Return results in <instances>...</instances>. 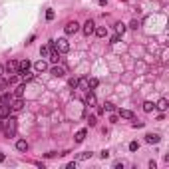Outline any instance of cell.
Returning <instances> with one entry per match:
<instances>
[{
	"label": "cell",
	"mask_w": 169,
	"mask_h": 169,
	"mask_svg": "<svg viewBox=\"0 0 169 169\" xmlns=\"http://www.w3.org/2000/svg\"><path fill=\"white\" fill-rule=\"evenodd\" d=\"M68 86H70L72 90H76V88H78V80H74V78H72V80L68 82Z\"/></svg>",
	"instance_id": "cell-28"
},
{
	"label": "cell",
	"mask_w": 169,
	"mask_h": 169,
	"mask_svg": "<svg viewBox=\"0 0 169 169\" xmlns=\"http://www.w3.org/2000/svg\"><path fill=\"white\" fill-rule=\"evenodd\" d=\"M10 116V106L8 103H2V106H0V119H6Z\"/></svg>",
	"instance_id": "cell-11"
},
{
	"label": "cell",
	"mask_w": 169,
	"mask_h": 169,
	"mask_svg": "<svg viewBox=\"0 0 169 169\" xmlns=\"http://www.w3.org/2000/svg\"><path fill=\"white\" fill-rule=\"evenodd\" d=\"M100 157H102V159H107V157H110V151H107V149H102V151H100Z\"/></svg>",
	"instance_id": "cell-29"
},
{
	"label": "cell",
	"mask_w": 169,
	"mask_h": 169,
	"mask_svg": "<svg viewBox=\"0 0 169 169\" xmlns=\"http://www.w3.org/2000/svg\"><path fill=\"white\" fill-rule=\"evenodd\" d=\"M102 112H116V106H113L112 102H106L103 103V110Z\"/></svg>",
	"instance_id": "cell-21"
},
{
	"label": "cell",
	"mask_w": 169,
	"mask_h": 169,
	"mask_svg": "<svg viewBox=\"0 0 169 169\" xmlns=\"http://www.w3.org/2000/svg\"><path fill=\"white\" fill-rule=\"evenodd\" d=\"M4 159H6V155H4V153H0V163H4Z\"/></svg>",
	"instance_id": "cell-37"
},
{
	"label": "cell",
	"mask_w": 169,
	"mask_h": 169,
	"mask_svg": "<svg viewBox=\"0 0 169 169\" xmlns=\"http://www.w3.org/2000/svg\"><path fill=\"white\" fill-rule=\"evenodd\" d=\"M129 151H132V153H135V151H137L139 149V141H129Z\"/></svg>",
	"instance_id": "cell-22"
},
{
	"label": "cell",
	"mask_w": 169,
	"mask_h": 169,
	"mask_svg": "<svg viewBox=\"0 0 169 169\" xmlns=\"http://www.w3.org/2000/svg\"><path fill=\"white\" fill-rule=\"evenodd\" d=\"M50 74L54 76V78H64V76H66V70H64L62 66H54V68H50Z\"/></svg>",
	"instance_id": "cell-7"
},
{
	"label": "cell",
	"mask_w": 169,
	"mask_h": 169,
	"mask_svg": "<svg viewBox=\"0 0 169 169\" xmlns=\"http://www.w3.org/2000/svg\"><path fill=\"white\" fill-rule=\"evenodd\" d=\"M4 74V66H2V64H0V76H2Z\"/></svg>",
	"instance_id": "cell-38"
},
{
	"label": "cell",
	"mask_w": 169,
	"mask_h": 169,
	"mask_svg": "<svg viewBox=\"0 0 169 169\" xmlns=\"http://www.w3.org/2000/svg\"><path fill=\"white\" fill-rule=\"evenodd\" d=\"M12 110L14 112H22L24 110V100H22V97H16V102L12 103Z\"/></svg>",
	"instance_id": "cell-13"
},
{
	"label": "cell",
	"mask_w": 169,
	"mask_h": 169,
	"mask_svg": "<svg viewBox=\"0 0 169 169\" xmlns=\"http://www.w3.org/2000/svg\"><path fill=\"white\" fill-rule=\"evenodd\" d=\"M133 127H143V122H133Z\"/></svg>",
	"instance_id": "cell-35"
},
{
	"label": "cell",
	"mask_w": 169,
	"mask_h": 169,
	"mask_svg": "<svg viewBox=\"0 0 169 169\" xmlns=\"http://www.w3.org/2000/svg\"><path fill=\"white\" fill-rule=\"evenodd\" d=\"M30 68H32V64H30V60H22V62H18V76H22V78H26V80H30L32 76H28L30 74Z\"/></svg>",
	"instance_id": "cell-1"
},
{
	"label": "cell",
	"mask_w": 169,
	"mask_h": 169,
	"mask_svg": "<svg viewBox=\"0 0 169 169\" xmlns=\"http://www.w3.org/2000/svg\"><path fill=\"white\" fill-rule=\"evenodd\" d=\"M92 155H94V153H92V151H82V153L78 155V159H90Z\"/></svg>",
	"instance_id": "cell-24"
},
{
	"label": "cell",
	"mask_w": 169,
	"mask_h": 169,
	"mask_svg": "<svg viewBox=\"0 0 169 169\" xmlns=\"http://www.w3.org/2000/svg\"><path fill=\"white\" fill-rule=\"evenodd\" d=\"M100 2V6H107V0H97Z\"/></svg>",
	"instance_id": "cell-36"
},
{
	"label": "cell",
	"mask_w": 169,
	"mask_h": 169,
	"mask_svg": "<svg viewBox=\"0 0 169 169\" xmlns=\"http://www.w3.org/2000/svg\"><path fill=\"white\" fill-rule=\"evenodd\" d=\"M78 30H80V24L76 22V20H70V22L64 26V34H66V36H74Z\"/></svg>",
	"instance_id": "cell-3"
},
{
	"label": "cell",
	"mask_w": 169,
	"mask_h": 169,
	"mask_svg": "<svg viewBox=\"0 0 169 169\" xmlns=\"http://www.w3.org/2000/svg\"><path fill=\"white\" fill-rule=\"evenodd\" d=\"M86 103H88V106H94L96 103V94L92 90H88V96H86Z\"/></svg>",
	"instance_id": "cell-16"
},
{
	"label": "cell",
	"mask_w": 169,
	"mask_h": 169,
	"mask_svg": "<svg viewBox=\"0 0 169 169\" xmlns=\"http://www.w3.org/2000/svg\"><path fill=\"white\" fill-rule=\"evenodd\" d=\"M97 86H100V80H97V78H90V80H88V90H90V88L96 90Z\"/></svg>",
	"instance_id": "cell-19"
},
{
	"label": "cell",
	"mask_w": 169,
	"mask_h": 169,
	"mask_svg": "<svg viewBox=\"0 0 169 169\" xmlns=\"http://www.w3.org/2000/svg\"><path fill=\"white\" fill-rule=\"evenodd\" d=\"M46 70H48V64L44 62V60H40V62H36V64H34V72L42 74V72H46Z\"/></svg>",
	"instance_id": "cell-10"
},
{
	"label": "cell",
	"mask_w": 169,
	"mask_h": 169,
	"mask_svg": "<svg viewBox=\"0 0 169 169\" xmlns=\"http://www.w3.org/2000/svg\"><path fill=\"white\" fill-rule=\"evenodd\" d=\"M129 28L137 30V28H139V20H132V24H129Z\"/></svg>",
	"instance_id": "cell-31"
},
{
	"label": "cell",
	"mask_w": 169,
	"mask_h": 169,
	"mask_svg": "<svg viewBox=\"0 0 169 169\" xmlns=\"http://www.w3.org/2000/svg\"><path fill=\"white\" fill-rule=\"evenodd\" d=\"M54 18H56V12H54L52 8H48V10H46V20H48V22H52Z\"/></svg>",
	"instance_id": "cell-23"
},
{
	"label": "cell",
	"mask_w": 169,
	"mask_h": 169,
	"mask_svg": "<svg viewBox=\"0 0 169 169\" xmlns=\"http://www.w3.org/2000/svg\"><path fill=\"white\" fill-rule=\"evenodd\" d=\"M119 40H122V36H119V34H113V36L110 38V44H117Z\"/></svg>",
	"instance_id": "cell-27"
},
{
	"label": "cell",
	"mask_w": 169,
	"mask_h": 169,
	"mask_svg": "<svg viewBox=\"0 0 169 169\" xmlns=\"http://www.w3.org/2000/svg\"><path fill=\"white\" fill-rule=\"evenodd\" d=\"M123 165H125L123 161H116V163H113V169H123Z\"/></svg>",
	"instance_id": "cell-32"
},
{
	"label": "cell",
	"mask_w": 169,
	"mask_h": 169,
	"mask_svg": "<svg viewBox=\"0 0 169 169\" xmlns=\"http://www.w3.org/2000/svg\"><path fill=\"white\" fill-rule=\"evenodd\" d=\"M24 92H26V84H20L18 88H16L14 96H16V97H22V96H24Z\"/></svg>",
	"instance_id": "cell-18"
},
{
	"label": "cell",
	"mask_w": 169,
	"mask_h": 169,
	"mask_svg": "<svg viewBox=\"0 0 169 169\" xmlns=\"http://www.w3.org/2000/svg\"><path fill=\"white\" fill-rule=\"evenodd\" d=\"M157 107H159V110H161V112H165V110H167V107H169V102L165 100V97H161V100H159V102H157Z\"/></svg>",
	"instance_id": "cell-17"
},
{
	"label": "cell",
	"mask_w": 169,
	"mask_h": 169,
	"mask_svg": "<svg viewBox=\"0 0 169 169\" xmlns=\"http://www.w3.org/2000/svg\"><path fill=\"white\" fill-rule=\"evenodd\" d=\"M56 48L60 54H68L70 52V42L66 40V38H58L56 40Z\"/></svg>",
	"instance_id": "cell-4"
},
{
	"label": "cell",
	"mask_w": 169,
	"mask_h": 169,
	"mask_svg": "<svg viewBox=\"0 0 169 169\" xmlns=\"http://www.w3.org/2000/svg\"><path fill=\"white\" fill-rule=\"evenodd\" d=\"M125 30H127V24H123V22H117V24H116V34L123 36V34H125Z\"/></svg>",
	"instance_id": "cell-15"
},
{
	"label": "cell",
	"mask_w": 169,
	"mask_h": 169,
	"mask_svg": "<svg viewBox=\"0 0 169 169\" xmlns=\"http://www.w3.org/2000/svg\"><path fill=\"white\" fill-rule=\"evenodd\" d=\"M8 122H6V127H4V135H6V137L10 139V137H14L16 135V117H6Z\"/></svg>",
	"instance_id": "cell-2"
},
{
	"label": "cell",
	"mask_w": 169,
	"mask_h": 169,
	"mask_svg": "<svg viewBox=\"0 0 169 169\" xmlns=\"http://www.w3.org/2000/svg\"><path fill=\"white\" fill-rule=\"evenodd\" d=\"M88 122H90V125H96V116H90Z\"/></svg>",
	"instance_id": "cell-34"
},
{
	"label": "cell",
	"mask_w": 169,
	"mask_h": 169,
	"mask_svg": "<svg viewBox=\"0 0 169 169\" xmlns=\"http://www.w3.org/2000/svg\"><path fill=\"white\" fill-rule=\"evenodd\" d=\"M86 135H88V129H78V133H76L74 141H76V143H82V141L86 139Z\"/></svg>",
	"instance_id": "cell-12"
},
{
	"label": "cell",
	"mask_w": 169,
	"mask_h": 169,
	"mask_svg": "<svg viewBox=\"0 0 169 169\" xmlns=\"http://www.w3.org/2000/svg\"><path fill=\"white\" fill-rule=\"evenodd\" d=\"M159 141H161V135H159V133H153V132L145 133V143L155 145V143H159Z\"/></svg>",
	"instance_id": "cell-6"
},
{
	"label": "cell",
	"mask_w": 169,
	"mask_h": 169,
	"mask_svg": "<svg viewBox=\"0 0 169 169\" xmlns=\"http://www.w3.org/2000/svg\"><path fill=\"white\" fill-rule=\"evenodd\" d=\"M94 34H96L97 38H106V36H107V28H106V26H97V28L94 30Z\"/></svg>",
	"instance_id": "cell-14"
},
{
	"label": "cell",
	"mask_w": 169,
	"mask_h": 169,
	"mask_svg": "<svg viewBox=\"0 0 169 169\" xmlns=\"http://www.w3.org/2000/svg\"><path fill=\"white\" fill-rule=\"evenodd\" d=\"M48 54H50V48H48V46H42V48H40V56H42V58H46Z\"/></svg>",
	"instance_id": "cell-25"
},
{
	"label": "cell",
	"mask_w": 169,
	"mask_h": 169,
	"mask_svg": "<svg viewBox=\"0 0 169 169\" xmlns=\"http://www.w3.org/2000/svg\"><path fill=\"white\" fill-rule=\"evenodd\" d=\"M76 165H78V163H76V161H70L66 167H68V169H76Z\"/></svg>",
	"instance_id": "cell-33"
},
{
	"label": "cell",
	"mask_w": 169,
	"mask_h": 169,
	"mask_svg": "<svg viewBox=\"0 0 169 169\" xmlns=\"http://www.w3.org/2000/svg\"><path fill=\"white\" fill-rule=\"evenodd\" d=\"M0 129H2V123H0Z\"/></svg>",
	"instance_id": "cell-39"
},
{
	"label": "cell",
	"mask_w": 169,
	"mask_h": 169,
	"mask_svg": "<svg viewBox=\"0 0 169 169\" xmlns=\"http://www.w3.org/2000/svg\"><path fill=\"white\" fill-rule=\"evenodd\" d=\"M153 110H155V103L153 102H143V112L149 113V112H153Z\"/></svg>",
	"instance_id": "cell-20"
},
{
	"label": "cell",
	"mask_w": 169,
	"mask_h": 169,
	"mask_svg": "<svg viewBox=\"0 0 169 169\" xmlns=\"http://www.w3.org/2000/svg\"><path fill=\"white\" fill-rule=\"evenodd\" d=\"M119 113V117H123V119H135V113L132 110H117Z\"/></svg>",
	"instance_id": "cell-9"
},
{
	"label": "cell",
	"mask_w": 169,
	"mask_h": 169,
	"mask_svg": "<svg viewBox=\"0 0 169 169\" xmlns=\"http://www.w3.org/2000/svg\"><path fill=\"white\" fill-rule=\"evenodd\" d=\"M16 149H18V151H20V153H26V151H28V149H30V145H28V141H26V139H18V141H16Z\"/></svg>",
	"instance_id": "cell-8"
},
{
	"label": "cell",
	"mask_w": 169,
	"mask_h": 169,
	"mask_svg": "<svg viewBox=\"0 0 169 169\" xmlns=\"http://www.w3.org/2000/svg\"><path fill=\"white\" fill-rule=\"evenodd\" d=\"M94 30H96L94 20H88V22H84V26H82V32H84V36H88V38L94 34Z\"/></svg>",
	"instance_id": "cell-5"
},
{
	"label": "cell",
	"mask_w": 169,
	"mask_h": 169,
	"mask_svg": "<svg viewBox=\"0 0 169 169\" xmlns=\"http://www.w3.org/2000/svg\"><path fill=\"white\" fill-rule=\"evenodd\" d=\"M10 100H12V96H10V94H2V97H0V102H2V103H10Z\"/></svg>",
	"instance_id": "cell-26"
},
{
	"label": "cell",
	"mask_w": 169,
	"mask_h": 169,
	"mask_svg": "<svg viewBox=\"0 0 169 169\" xmlns=\"http://www.w3.org/2000/svg\"><path fill=\"white\" fill-rule=\"evenodd\" d=\"M6 86H8V82L0 78V92H4V90H6Z\"/></svg>",
	"instance_id": "cell-30"
}]
</instances>
